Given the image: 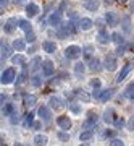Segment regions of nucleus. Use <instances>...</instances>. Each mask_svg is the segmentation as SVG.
Listing matches in <instances>:
<instances>
[{
    "label": "nucleus",
    "mask_w": 134,
    "mask_h": 146,
    "mask_svg": "<svg viewBox=\"0 0 134 146\" xmlns=\"http://www.w3.org/2000/svg\"><path fill=\"white\" fill-rule=\"evenodd\" d=\"M81 55H83V49L79 46H68L65 49V57L68 60H78Z\"/></svg>",
    "instance_id": "obj_1"
},
{
    "label": "nucleus",
    "mask_w": 134,
    "mask_h": 146,
    "mask_svg": "<svg viewBox=\"0 0 134 146\" xmlns=\"http://www.w3.org/2000/svg\"><path fill=\"white\" fill-rule=\"evenodd\" d=\"M16 78V72H15V68H7V70H3L2 72V76H0V81H2V84H10L13 83Z\"/></svg>",
    "instance_id": "obj_2"
},
{
    "label": "nucleus",
    "mask_w": 134,
    "mask_h": 146,
    "mask_svg": "<svg viewBox=\"0 0 134 146\" xmlns=\"http://www.w3.org/2000/svg\"><path fill=\"white\" fill-rule=\"evenodd\" d=\"M58 33L62 37H66L70 34H74L76 33V28H74V23L73 21H66V23H62V26L58 28Z\"/></svg>",
    "instance_id": "obj_3"
},
{
    "label": "nucleus",
    "mask_w": 134,
    "mask_h": 146,
    "mask_svg": "<svg viewBox=\"0 0 134 146\" xmlns=\"http://www.w3.org/2000/svg\"><path fill=\"white\" fill-rule=\"evenodd\" d=\"M49 25L53 26V28H60L62 26V11H58V10L52 11L50 16H49Z\"/></svg>",
    "instance_id": "obj_4"
},
{
    "label": "nucleus",
    "mask_w": 134,
    "mask_h": 146,
    "mask_svg": "<svg viewBox=\"0 0 134 146\" xmlns=\"http://www.w3.org/2000/svg\"><path fill=\"white\" fill-rule=\"evenodd\" d=\"M103 68L108 70V72H115L118 68V62H116V57L113 55H107L105 60H103Z\"/></svg>",
    "instance_id": "obj_5"
},
{
    "label": "nucleus",
    "mask_w": 134,
    "mask_h": 146,
    "mask_svg": "<svg viewBox=\"0 0 134 146\" xmlns=\"http://www.w3.org/2000/svg\"><path fill=\"white\" fill-rule=\"evenodd\" d=\"M16 25H20V20L10 18V20L3 25V33H7V34H13V33L16 31Z\"/></svg>",
    "instance_id": "obj_6"
},
{
    "label": "nucleus",
    "mask_w": 134,
    "mask_h": 146,
    "mask_svg": "<svg viewBox=\"0 0 134 146\" xmlns=\"http://www.w3.org/2000/svg\"><path fill=\"white\" fill-rule=\"evenodd\" d=\"M39 13H41V8H39L37 3L31 2V3H28V5H26V15L29 16V18H34V16H37Z\"/></svg>",
    "instance_id": "obj_7"
},
{
    "label": "nucleus",
    "mask_w": 134,
    "mask_h": 146,
    "mask_svg": "<svg viewBox=\"0 0 134 146\" xmlns=\"http://www.w3.org/2000/svg\"><path fill=\"white\" fill-rule=\"evenodd\" d=\"M49 104H50V109H53L55 112H60V110L65 109V104L62 102V99H60V98H55V96H52L50 98Z\"/></svg>",
    "instance_id": "obj_8"
},
{
    "label": "nucleus",
    "mask_w": 134,
    "mask_h": 146,
    "mask_svg": "<svg viewBox=\"0 0 134 146\" xmlns=\"http://www.w3.org/2000/svg\"><path fill=\"white\" fill-rule=\"evenodd\" d=\"M84 8L87 11H91V13H95V11L100 8V2L99 0H84Z\"/></svg>",
    "instance_id": "obj_9"
},
{
    "label": "nucleus",
    "mask_w": 134,
    "mask_h": 146,
    "mask_svg": "<svg viewBox=\"0 0 134 146\" xmlns=\"http://www.w3.org/2000/svg\"><path fill=\"white\" fill-rule=\"evenodd\" d=\"M97 41L100 42V44H108V42L112 41V36L107 33V29H105V28H100V29H99V33H97Z\"/></svg>",
    "instance_id": "obj_10"
},
{
    "label": "nucleus",
    "mask_w": 134,
    "mask_h": 146,
    "mask_svg": "<svg viewBox=\"0 0 134 146\" xmlns=\"http://www.w3.org/2000/svg\"><path fill=\"white\" fill-rule=\"evenodd\" d=\"M41 68H42V73H44L45 76H52V75H53V72H55V65H53L50 60H44Z\"/></svg>",
    "instance_id": "obj_11"
},
{
    "label": "nucleus",
    "mask_w": 134,
    "mask_h": 146,
    "mask_svg": "<svg viewBox=\"0 0 134 146\" xmlns=\"http://www.w3.org/2000/svg\"><path fill=\"white\" fill-rule=\"evenodd\" d=\"M92 26H94V21L91 18H81L78 21V28L81 31H89V29H92Z\"/></svg>",
    "instance_id": "obj_12"
},
{
    "label": "nucleus",
    "mask_w": 134,
    "mask_h": 146,
    "mask_svg": "<svg viewBox=\"0 0 134 146\" xmlns=\"http://www.w3.org/2000/svg\"><path fill=\"white\" fill-rule=\"evenodd\" d=\"M131 70H133V65H131V63H126V65L121 68V72L118 73V76H116V83H121V81H123V80L129 75Z\"/></svg>",
    "instance_id": "obj_13"
},
{
    "label": "nucleus",
    "mask_w": 134,
    "mask_h": 146,
    "mask_svg": "<svg viewBox=\"0 0 134 146\" xmlns=\"http://www.w3.org/2000/svg\"><path fill=\"white\" fill-rule=\"evenodd\" d=\"M39 115H41V119L44 120V122H50V119H52V112L47 106L39 107Z\"/></svg>",
    "instance_id": "obj_14"
},
{
    "label": "nucleus",
    "mask_w": 134,
    "mask_h": 146,
    "mask_svg": "<svg viewBox=\"0 0 134 146\" xmlns=\"http://www.w3.org/2000/svg\"><path fill=\"white\" fill-rule=\"evenodd\" d=\"M103 18H105V21H107L108 26H115V25L118 23V16H116V13H113V11H107Z\"/></svg>",
    "instance_id": "obj_15"
},
{
    "label": "nucleus",
    "mask_w": 134,
    "mask_h": 146,
    "mask_svg": "<svg viewBox=\"0 0 134 146\" xmlns=\"http://www.w3.org/2000/svg\"><path fill=\"white\" fill-rule=\"evenodd\" d=\"M95 123H97V115L95 114H89V119L83 123V128L84 130H91Z\"/></svg>",
    "instance_id": "obj_16"
},
{
    "label": "nucleus",
    "mask_w": 134,
    "mask_h": 146,
    "mask_svg": "<svg viewBox=\"0 0 134 146\" xmlns=\"http://www.w3.org/2000/svg\"><path fill=\"white\" fill-rule=\"evenodd\" d=\"M57 123L62 130H70V128H71V120L68 119V117H58Z\"/></svg>",
    "instance_id": "obj_17"
},
{
    "label": "nucleus",
    "mask_w": 134,
    "mask_h": 146,
    "mask_svg": "<svg viewBox=\"0 0 134 146\" xmlns=\"http://www.w3.org/2000/svg\"><path fill=\"white\" fill-rule=\"evenodd\" d=\"M15 106L11 104V102H5V104H2V114L5 115V117H10L11 114H15Z\"/></svg>",
    "instance_id": "obj_18"
},
{
    "label": "nucleus",
    "mask_w": 134,
    "mask_h": 146,
    "mask_svg": "<svg viewBox=\"0 0 134 146\" xmlns=\"http://www.w3.org/2000/svg\"><path fill=\"white\" fill-rule=\"evenodd\" d=\"M113 98V89H105V91H100L99 94V101L100 102H107Z\"/></svg>",
    "instance_id": "obj_19"
},
{
    "label": "nucleus",
    "mask_w": 134,
    "mask_h": 146,
    "mask_svg": "<svg viewBox=\"0 0 134 146\" xmlns=\"http://www.w3.org/2000/svg\"><path fill=\"white\" fill-rule=\"evenodd\" d=\"M42 49H44V52H47V54H53L57 50V44L52 42V41H45L42 44Z\"/></svg>",
    "instance_id": "obj_20"
},
{
    "label": "nucleus",
    "mask_w": 134,
    "mask_h": 146,
    "mask_svg": "<svg viewBox=\"0 0 134 146\" xmlns=\"http://www.w3.org/2000/svg\"><path fill=\"white\" fill-rule=\"evenodd\" d=\"M23 102H24V106H28V107H32V106L37 102V98L34 96V94H24Z\"/></svg>",
    "instance_id": "obj_21"
},
{
    "label": "nucleus",
    "mask_w": 134,
    "mask_h": 146,
    "mask_svg": "<svg viewBox=\"0 0 134 146\" xmlns=\"http://www.w3.org/2000/svg\"><path fill=\"white\" fill-rule=\"evenodd\" d=\"M49 143V138L45 135H36L34 136V146H45Z\"/></svg>",
    "instance_id": "obj_22"
},
{
    "label": "nucleus",
    "mask_w": 134,
    "mask_h": 146,
    "mask_svg": "<svg viewBox=\"0 0 134 146\" xmlns=\"http://www.w3.org/2000/svg\"><path fill=\"white\" fill-rule=\"evenodd\" d=\"M18 26L23 29V31L26 33V34H29V33H32V25L29 23L28 20H20V25Z\"/></svg>",
    "instance_id": "obj_23"
},
{
    "label": "nucleus",
    "mask_w": 134,
    "mask_h": 146,
    "mask_svg": "<svg viewBox=\"0 0 134 146\" xmlns=\"http://www.w3.org/2000/svg\"><path fill=\"white\" fill-rule=\"evenodd\" d=\"M13 49H15L16 52H23L26 49V42L23 39H15L13 41Z\"/></svg>",
    "instance_id": "obj_24"
},
{
    "label": "nucleus",
    "mask_w": 134,
    "mask_h": 146,
    "mask_svg": "<svg viewBox=\"0 0 134 146\" xmlns=\"http://www.w3.org/2000/svg\"><path fill=\"white\" fill-rule=\"evenodd\" d=\"M103 120H105L107 123H113V122H115V110L113 109H107V110H105V114H103Z\"/></svg>",
    "instance_id": "obj_25"
},
{
    "label": "nucleus",
    "mask_w": 134,
    "mask_h": 146,
    "mask_svg": "<svg viewBox=\"0 0 134 146\" xmlns=\"http://www.w3.org/2000/svg\"><path fill=\"white\" fill-rule=\"evenodd\" d=\"M11 62H13V65H26V57L23 54H16L11 57Z\"/></svg>",
    "instance_id": "obj_26"
},
{
    "label": "nucleus",
    "mask_w": 134,
    "mask_h": 146,
    "mask_svg": "<svg viewBox=\"0 0 134 146\" xmlns=\"http://www.w3.org/2000/svg\"><path fill=\"white\" fill-rule=\"evenodd\" d=\"M112 41H113L116 46H123L124 37H123V34H120V33H113V34H112Z\"/></svg>",
    "instance_id": "obj_27"
},
{
    "label": "nucleus",
    "mask_w": 134,
    "mask_h": 146,
    "mask_svg": "<svg viewBox=\"0 0 134 146\" xmlns=\"http://www.w3.org/2000/svg\"><path fill=\"white\" fill-rule=\"evenodd\" d=\"M10 54L11 52H10V47H8V44H5V42L2 41V62L10 57Z\"/></svg>",
    "instance_id": "obj_28"
},
{
    "label": "nucleus",
    "mask_w": 134,
    "mask_h": 146,
    "mask_svg": "<svg viewBox=\"0 0 134 146\" xmlns=\"http://www.w3.org/2000/svg\"><path fill=\"white\" fill-rule=\"evenodd\" d=\"M124 96H126L128 99H134V81L126 86V89H124Z\"/></svg>",
    "instance_id": "obj_29"
},
{
    "label": "nucleus",
    "mask_w": 134,
    "mask_h": 146,
    "mask_svg": "<svg viewBox=\"0 0 134 146\" xmlns=\"http://www.w3.org/2000/svg\"><path fill=\"white\" fill-rule=\"evenodd\" d=\"M92 52H95L92 46H86V47L83 49V55H84L86 58H89V60H92V58H94V57H92Z\"/></svg>",
    "instance_id": "obj_30"
},
{
    "label": "nucleus",
    "mask_w": 134,
    "mask_h": 146,
    "mask_svg": "<svg viewBox=\"0 0 134 146\" xmlns=\"http://www.w3.org/2000/svg\"><path fill=\"white\" fill-rule=\"evenodd\" d=\"M89 68H91L92 72H99V70H100V62H99V58L94 57L92 60H89Z\"/></svg>",
    "instance_id": "obj_31"
},
{
    "label": "nucleus",
    "mask_w": 134,
    "mask_h": 146,
    "mask_svg": "<svg viewBox=\"0 0 134 146\" xmlns=\"http://www.w3.org/2000/svg\"><path fill=\"white\" fill-rule=\"evenodd\" d=\"M84 72H86V65H84L83 62H78V63H74V73H76L78 76H79V75H83Z\"/></svg>",
    "instance_id": "obj_32"
},
{
    "label": "nucleus",
    "mask_w": 134,
    "mask_h": 146,
    "mask_svg": "<svg viewBox=\"0 0 134 146\" xmlns=\"http://www.w3.org/2000/svg\"><path fill=\"white\" fill-rule=\"evenodd\" d=\"M94 136V133L91 130H84V131H81V135H79V140L81 141H87V140H91Z\"/></svg>",
    "instance_id": "obj_33"
},
{
    "label": "nucleus",
    "mask_w": 134,
    "mask_h": 146,
    "mask_svg": "<svg viewBox=\"0 0 134 146\" xmlns=\"http://www.w3.org/2000/svg\"><path fill=\"white\" fill-rule=\"evenodd\" d=\"M26 76H28V68H26V65H24V68H23V72L20 73V76H18V80H16V84L24 83V81H26Z\"/></svg>",
    "instance_id": "obj_34"
},
{
    "label": "nucleus",
    "mask_w": 134,
    "mask_h": 146,
    "mask_svg": "<svg viewBox=\"0 0 134 146\" xmlns=\"http://www.w3.org/2000/svg\"><path fill=\"white\" fill-rule=\"evenodd\" d=\"M39 67H42V58L34 57V60H32V63H31V70H37Z\"/></svg>",
    "instance_id": "obj_35"
},
{
    "label": "nucleus",
    "mask_w": 134,
    "mask_h": 146,
    "mask_svg": "<svg viewBox=\"0 0 134 146\" xmlns=\"http://www.w3.org/2000/svg\"><path fill=\"white\" fill-rule=\"evenodd\" d=\"M91 86H92L94 89H100V86H102V81L99 78H94V80H91Z\"/></svg>",
    "instance_id": "obj_36"
},
{
    "label": "nucleus",
    "mask_w": 134,
    "mask_h": 146,
    "mask_svg": "<svg viewBox=\"0 0 134 146\" xmlns=\"http://www.w3.org/2000/svg\"><path fill=\"white\" fill-rule=\"evenodd\" d=\"M32 117H34L32 114H28V115H26V120H24V125H26V127H31L32 123H34V119H32Z\"/></svg>",
    "instance_id": "obj_37"
},
{
    "label": "nucleus",
    "mask_w": 134,
    "mask_h": 146,
    "mask_svg": "<svg viewBox=\"0 0 134 146\" xmlns=\"http://www.w3.org/2000/svg\"><path fill=\"white\" fill-rule=\"evenodd\" d=\"M31 84H32V86H41V84H42V78H41V76H32V78H31Z\"/></svg>",
    "instance_id": "obj_38"
},
{
    "label": "nucleus",
    "mask_w": 134,
    "mask_h": 146,
    "mask_svg": "<svg viewBox=\"0 0 134 146\" xmlns=\"http://www.w3.org/2000/svg\"><path fill=\"white\" fill-rule=\"evenodd\" d=\"M123 29H124V33H131V26H129V18H124V20H123Z\"/></svg>",
    "instance_id": "obj_39"
},
{
    "label": "nucleus",
    "mask_w": 134,
    "mask_h": 146,
    "mask_svg": "<svg viewBox=\"0 0 134 146\" xmlns=\"http://www.w3.org/2000/svg\"><path fill=\"white\" fill-rule=\"evenodd\" d=\"M110 146H124V143L120 138H113V140L110 141Z\"/></svg>",
    "instance_id": "obj_40"
},
{
    "label": "nucleus",
    "mask_w": 134,
    "mask_h": 146,
    "mask_svg": "<svg viewBox=\"0 0 134 146\" xmlns=\"http://www.w3.org/2000/svg\"><path fill=\"white\" fill-rule=\"evenodd\" d=\"M78 96H79V98H81V99H83V101H86V102H87V101L89 99H91V98H89V96H87V94H86V93H84V91H83V89H81V91H78Z\"/></svg>",
    "instance_id": "obj_41"
},
{
    "label": "nucleus",
    "mask_w": 134,
    "mask_h": 146,
    "mask_svg": "<svg viewBox=\"0 0 134 146\" xmlns=\"http://www.w3.org/2000/svg\"><path fill=\"white\" fill-rule=\"evenodd\" d=\"M10 122H11V123H18V122H20L18 112H15V114H11V115H10Z\"/></svg>",
    "instance_id": "obj_42"
},
{
    "label": "nucleus",
    "mask_w": 134,
    "mask_h": 146,
    "mask_svg": "<svg viewBox=\"0 0 134 146\" xmlns=\"http://www.w3.org/2000/svg\"><path fill=\"white\" fill-rule=\"evenodd\" d=\"M58 138H60L62 141H68V140H70V135L65 133V131H60V133H58Z\"/></svg>",
    "instance_id": "obj_43"
},
{
    "label": "nucleus",
    "mask_w": 134,
    "mask_h": 146,
    "mask_svg": "<svg viewBox=\"0 0 134 146\" xmlns=\"http://www.w3.org/2000/svg\"><path fill=\"white\" fill-rule=\"evenodd\" d=\"M115 130H105L103 131V138H113Z\"/></svg>",
    "instance_id": "obj_44"
},
{
    "label": "nucleus",
    "mask_w": 134,
    "mask_h": 146,
    "mask_svg": "<svg viewBox=\"0 0 134 146\" xmlns=\"http://www.w3.org/2000/svg\"><path fill=\"white\" fill-rule=\"evenodd\" d=\"M26 41H28V42H34V41H36V34H34V33L26 34Z\"/></svg>",
    "instance_id": "obj_45"
},
{
    "label": "nucleus",
    "mask_w": 134,
    "mask_h": 146,
    "mask_svg": "<svg viewBox=\"0 0 134 146\" xmlns=\"http://www.w3.org/2000/svg\"><path fill=\"white\" fill-rule=\"evenodd\" d=\"M113 123H115L116 127H118V128H121V127L124 125V120L121 119V117H120V119H115V122H113Z\"/></svg>",
    "instance_id": "obj_46"
},
{
    "label": "nucleus",
    "mask_w": 134,
    "mask_h": 146,
    "mask_svg": "<svg viewBox=\"0 0 134 146\" xmlns=\"http://www.w3.org/2000/svg\"><path fill=\"white\" fill-rule=\"evenodd\" d=\"M70 109H71L74 114H79V112H81V107H79V106H76V104H71V106H70Z\"/></svg>",
    "instance_id": "obj_47"
},
{
    "label": "nucleus",
    "mask_w": 134,
    "mask_h": 146,
    "mask_svg": "<svg viewBox=\"0 0 134 146\" xmlns=\"http://www.w3.org/2000/svg\"><path fill=\"white\" fill-rule=\"evenodd\" d=\"M128 128L129 130H134V117H131V119L128 120Z\"/></svg>",
    "instance_id": "obj_48"
},
{
    "label": "nucleus",
    "mask_w": 134,
    "mask_h": 146,
    "mask_svg": "<svg viewBox=\"0 0 134 146\" xmlns=\"http://www.w3.org/2000/svg\"><path fill=\"white\" fill-rule=\"evenodd\" d=\"M11 2H13L15 5H23V3H24V0H11Z\"/></svg>",
    "instance_id": "obj_49"
},
{
    "label": "nucleus",
    "mask_w": 134,
    "mask_h": 146,
    "mask_svg": "<svg viewBox=\"0 0 134 146\" xmlns=\"http://www.w3.org/2000/svg\"><path fill=\"white\" fill-rule=\"evenodd\" d=\"M32 127H34L36 130H39V128H41V122H34V123H32Z\"/></svg>",
    "instance_id": "obj_50"
},
{
    "label": "nucleus",
    "mask_w": 134,
    "mask_h": 146,
    "mask_svg": "<svg viewBox=\"0 0 134 146\" xmlns=\"http://www.w3.org/2000/svg\"><path fill=\"white\" fill-rule=\"evenodd\" d=\"M0 3H2V8H3V7L7 5V0H2V2H0Z\"/></svg>",
    "instance_id": "obj_51"
},
{
    "label": "nucleus",
    "mask_w": 134,
    "mask_h": 146,
    "mask_svg": "<svg viewBox=\"0 0 134 146\" xmlns=\"http://www.w3.org/2000/svg\"><path fill=\"white\" fill-rule=\"evenodd\" d=\"M131 10H133V13H134V0H133V3H131Z\"/></svg>",
    "instance_id": "obj_52"
},
{
    "label": "nucleus",
    "mask_w": 134,
    "mask_h": 146,
    "mask_svg": "<svg viewBox=\"0 0 134 146\" xmlns=\"http://www.w3.org/2000/svg\"><path fill=\"white\" fill-rule=\"evenodd\" d=\"M13 146H23V145H21V143H15Z\"/></svg>",
    "instance_id": "obj_53"
},
{
    "label": "nucleus",
    "mask_w": 134,
    "mask_h": 146,
    "mask_svg": "<svg viewBox=\"0 0 134 146\" xmlns=\"http://www.w3.org/2000/svg\"><path fill=\"white\" fill-rule=\"evenodd\" d=\"M79 146H87V145H86V143H83V145H79Z\"/></svg>",
    "instance_id": "obj_54"
},
{
    "label": "nucleus",
    "mask_w": 134,
    "mask_h": 146,
    "mask_svg": "<svg viewBox=\"0 0 134 146\" xmlns=\"http://www.w3.org/2000/svg\"><path fill=\"white\" fill-rule=\"evenodd\" d=\"M2 146H7V145H5V143H3V141H2Z\"/></svg>",
    "instance_id": "obj_55"
},
{
    "label": "nucleus",
    "mask_w": 134,
    "mask_h": 146,
    "mask_svg": "<svg viewBox=\"0 0 134 146\" xmlns=\"http://www.w3.org/2000/svg\"><path fill=\"white\" fill-rule=\"evenodd\" d=\"M133 62H134V57H133Z\"/></svg>",
    "instance_id": "obj_56"
}]
</instances>
